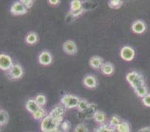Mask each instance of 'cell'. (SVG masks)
I'll return each instance as SVG.
<instances>
[{"instance_id":"obj_4","label":"cell","mask_w":150,"mask_h":132,"mask_svg":"<svg viewBox=\"0 0 150 132\" xmlns=\"http://www.w3.org/2000/svg\"><path fill=\"white\" fill-rule=\"evenodd\" d=\"M7 77L12 81L21 79L24 76V69L19 64H14L8 71L5 73Z\"/></svg>"},{"instance_id":"obj_6","label":"cell","mask_w":150,"mask_h":132,"mask_svg":"<svg viewBox=\"0 0 150 132\" xmlns=\"http://www.w3.org/2000/svg\"><path fill=\"white\" fill-rule=\"evenodd\" d=\"M120 58L123 61L130 62L133 61L135 57V51L133 47L130 46H124L121 48L120 52Z\"/></svg>"},{"instance_id":"obj_32","label":"cell","mask_w":150,"mask_h":132,"mask_svg":"<svg viewBox=\"0 0 150 132\" xmlns=\"http://www.w3.org/2000/svg\"><path fill=\"white\" fill-rule=\"evenodd\" d=\"M142 103L145 107H150V92H149L148 94L146 95L144 98L141 99Z\"/></svg>"},{"instance_id":"obj_24","label":"cell","mask_w":150,"mask_h":132,"mask_svg":"<svg viewBox=\"0 0 150 132\" xmlns=\"http://www.w3.org/2000/svg\"><path fill=\"white\" fill-rule=\"evenodd\" d=\"M83 7V3L79 0H73L71 1L69 3V11H76L80 10Z\"/></svg>"},{"instance_id":"obj_11","label":"cell","mask_w":150,"mask_h":132,"mask_svg":"<svg viewBox=\"0 0 150 132\" xmlns=\"http://www.w3.org/2000/svg\"><path fill=\"white\" fill-rule=\"evenodd\" d=\"M131 28L134 33L137 34V35H142L146 31L147 26L144 21L141 20H137L132 23Z\"/></svg>"},{"instance_id":"obj_16","label":"cell","mask_w":150,"mask_h":132,"mask_svg":"<svg viewBox=\"0 0 150 132\" xmlns=\"http://www.w3.org/2000/svg\"><path fill=\"white\" fill-rule=\"evenodd\" d=\"M25 42L28 45H31V46L37 44L38 42V34L35 32H28L25 37Z\"/></svg>"},{"instance_id":"obj_30","label":"cell","mask_w":150,"mask_h":132,"mask_svg":"<svg viewBox=\"0 0 150 132\" xmlns=\"http://www.w3.org/2000/svg\"><path fill=\"white\" fill-rule=\"evenodd\" d=\"M62 132H69L71 128V124L68 120L63 121L60 126Z\"/></svg>"},{"instance_id":"obj_23","label":"cell","mask_w":150,"mask_h":132,"mask_svg":"<svg viewBox=\"0 0 150 132\" xmlns=\"http://www.w3.org/2000/svg\"><path fill=\"white\" fill-rule=\"evenodd\" d=\"M96 105L93 103H91L89 108L86 111H84V119H90V118H93L94 114L96 113Z\"/></svg>"},{"instance_id":"obj_28","label":"cell","mask_w":150,"mask_h":132,"mask_svg":"<svg viewBox=\"0 0 150 132\" xmlns=\"http://www.w3.org/2000/svg\"><path fill=\"white\" fill-rule=\"evenodd\" d=\"M73 132H89V128L85 123L81 122L75 127Z\"/></svg>"},{"instance_id":"obj_13","label":"cell","mask_w":150,"mask_h":132,"mask_svg":"<svg viewBox=\"0 0 150 132\" xmlns=\"http://www.w3.org/2000/svg\"><path fill=\"white\" fill-rule=\"evenodd\" d=\"M65 111H66L65 107L60 104L56 106H54L48 114L54 118L63 117L65 114Z\"/></svg>"},{"instance_id":"obj_18","label":"cell","mask_w":150,"mask_h":132,"mask_svg":"<svg viewBox=\"0 0 150 132\" xmlns=\"http://www.w3.org/2000/svg\"><path fill=\"white\" fill-rule=\"evenodd\" d=\"M47 115H48L47 111H46V110L45 109L44 107H40L36 112L31 114L33 119H35V120H42Z\"/></svg>"},{"instance_id":"obj_14","label":"cell","mask_w":150,"mask_h":132,"mask_svg":"<svg viewBox=\"0 0 150 132\" xmlns=\"http://www.w3.org/2000/svg\"><path fill=\"white\" fill-rule=\"evenodd\" d=\"M25 107L28 113L32 114L35 112H36L40 107L38 105V104L37 103V102L35 101V99H28V100L25 102Z\"/></svg>"},{"instance_id":"obj_15","label":"cell","mask_w":150,"mask_h":132,"mask_svg":"<svg viewBox=\"0 0 150 132\" xmlns=\"http://www.w3.org/2000/svg\"><path fill=\"white\" fill-rule=\"evenodd\" d=\"M100 70L104 76H112L114 73V65L110 62H105Z\"/></svg>"},{"instance_id":"obj_17","label":"cell","mask_w":150,"mask_h":132,"mask_svg":"<svg viewBox=\"0 0 150 132\" xmlns=\"http://www.w3.org/2000/svg\"><path fill=\"white\" fill-rule=\"evenodd\" d=\"M94 121L98 123L99 125H102V124H105L106 122V119H107V116H106V114L104 112H102L101 111H96V113L94 114L93 118Z\"/></svg>"},{"instance_id":"obj_25","label":"cell","mask_w":150,"mask_h":132,"mask_svg":"<svg viewBox=\"0 0 150 132\" xmlns=\"http://www.w3.org/2000/svg\"><path fill=\"white\" fill-rule=\"evenodd\" d=\"M9 120V114L5 110L0 109V126H5Z\"/></svg>"},{"instance_id":"obj_31","label":"cell","mask_w":150,"mask_h":132,"mask_svg":"<svg viewBox=\"0 0 150 132\" xmlns=\"http://www.w3.org/2000/svg\"><path fill=\"white\" fill-rule=\"evenodd\" d=\"M85 10H84V8H82L80 10L76 11H69V14L71 15V17H73V18H76V17H80L81 15H82L84 13Z\"/></svg>"},{"instance_id":"obj_20","label":"cell","mask_w":150,"mask_h":132,"mask_svg":"<svg viewBox=\"0 0 150 132\" xmlns=\"http://www.w3.org/2000/svg\"><path fill=\"white\" fill-rule=\"evenodd\" d=\"M116 130L117 132H131L132 128H131L129 122H128L127 121L122 120L116 128Z\"/></svg>"},{"instance_id":"obj_1","label":"cell","mask_w":150,"mask_h":132,"mask_svg":"<svg viewBox=\"0 0 150 132\" xmlns=\"http://www.w3.org/2000/svg\"><path fill=\"white\" fill-rule=\"evenodd\" d=\"M62 122L63 117L54 118L48 114L40 122V130L42 132L48 131H57L58 130Z\"/></svg>"},{"instance_id":"obj_36","label":"cell","mask_w":150,"mask_h":132,"mask_svg":"<svg viewBox=\"0 0 150 132\" xmlns=\"http://www.w3.org/2000/svg\"><path fill=\"white\" fill-rule=\"evenodd\" d=\"M43 132H62V131H60L59 129L57 131H43Z\"/></svg>"},{"instance_id":"obj_3","label":"cell","mask_w":150,"mask_h":132,"mask_svg":"<svg viewBox=\"0 0 150 132\" xmlns=\"http://www.w3.org/2000/svg\"><path fill=\"white\" fill-rule=\"evenodd\" d=\"M80 99L79 96L73 94H64L60 99V104L65 107V109L70 110L77 108Z\"/></svg>"},{"instance_id":"obj_26","label":"cell","mask_w":150,"mask_h":132,"mask_svg":"<svg viewBox=\"0 0 150 132\" xmlns=\"http://www.w3.org/2000/svg\"><path fill=\"white\" fill-rule=\"evenodd\" d=\"M121 121H122V119H120V117L119 116L114 115L110 117V119H109V122L108 124L109 126L111 128L116 129V128H117V126L120 123Z\"/></svg>"},{"instance_id":"obj_22","label":"cell","mask_w":150,"mask_h":132,"mask_svg":"<svg viewBox=\"0 0 150 132\" xmlns=\"http://www.w3.org/2000/svg\"><path fill=\"white\" fill-rule=\"evenodd\" d=\"M90 105H91V103L87 99H80L79 102V104H78L77 110L79 111V112L84 113V111H86L89 108Z\"/></svg>"},{"instance_id":"obj_9","label":"cell","mask_w":150,"mask_h":132,"mask_svg":"<svg viewBox=\"0 0 150 132\" xmlns=\"http://www.w3.org/2000/svg\"><path fill=\"white\" fill-rule=\"evenodd\" d=\"M82 84L87 89L94 90L98 86V80L94 75L88 74L83 78Z\"/></svg>"},{"instance_id":"obj_37","label":"cell","mask_w":150,"mask_h":132,"mask_svg":"<svg viewBox=\"0 0 150 132\" xmlns=\"http://www.w3.org/2000/svg\"><path fill=\"white\" fill-rule=\"evenodd\" d=\"M1 127H2V126H0V129H1Z\"/></svg>"},{"instance_id":"obj_8","label":"cell","mask_w":150,"mask_h":132,"mask_svg":"<svg viewBox=\"0 0 150 132\" xmlns=\"http://www.w3.org/2000/svg\"><path fill=\"white\" fill-rule=\"evenodd\" d=\"M10 12L13 16H21L27 13L28 9L22 4L20 1L13 2L10 8Z\"/></svg>"},{"instance_id":"obj_27","label":"cell","mask_w":150,"mask_h":132,"mask_svg":"<svg viewBox=\"0 0 150 132\" xmlns=\"http://www.w3.org/2000/svg\"><path fill=\"white\" fill-rule=\"evenodd\" d=\"M35 99L40 107H43V106L46 105V102H47L46 96L43 95V93H39V94L37 95L35 97Z\"/></svg>"},{"instance_id":"obj_7","label":"cell","mask_w":150,"mask_h":132,"mask_svg":"<svg viewBox=\"0 0 150 132\" xmlns=\"http://www.w3.org/2000/svg\"><path fill=\"white\" fill-rule=\"evenodd\" d=\"M38 63L44 66L51 65L53 62V57L52 53L48 50H43L39 53L38 56Z\"/></svg>"},{"instance_id":"obj_34","label":"cell","mask_w":150,"mask_h":132,"mask_svg":"<svg viewBox=\"0 0 150 132\" xmlns=\"http://www.w3.org/2000/svg\"><path fill=\"white\" fill-rule=\"evenodd\" d=\"M61 3V1L60 0H49L48 4L51 6H56L58 5Z\"/></svg>"},{"instance_id":"obj_10","label":"cell","mask_w":150,"mask_h":132,"mask_svg":"<svg viewBox=\"0 0 150 132\" xmlns=\"http://www.w3.org/2000/svg\"><path fill=\"white\" fill-rule=\"evenodd\" d=\"M63 51L66 53L67 55H75L78 52V47L76 42L72 40H66L62 45Z\"/></svg>"},{"instance_id":"obj_29","label":"cell","mask_w":150,"mask_h":132,"mask_svg":"<svg viewBox=\"0 0 150 132\" xmlns=\"http://www.w3.org/2000/svg\"><path fill=\"white\" fill-rule=\"evenodd\" d=\"M108 6L112 9L120 8L123 4V2L121 0H110L108 2Z\"/></svg>"},{"instance_id":"obj_12","label":"cell","mask_w":150,"mask_h":132,"mask_svg":"<svg viewBox=\"0 0 150 132\" xmlns=\"http://www.w3.org/2000/svg\"><path fill=\"white\" fill-rule=\"evenodd\" d=\"M104 63L103 58L98 55H94V56L91 57L89 60L90 66L94 69H101Z\"/></svg>"},{"instance_id":"obj_19","label":"cell","mask_w":150,"mask_h":132,"mask_svg":"<svg viewBox=\"0 0 150 132\" xmlns=\"http://www.w3.org/2000/svg\"><path fill=\"white\" fill-rule=\"evenodd\" d=\"M134 93H135L137 97L142 99V98H144L146 95H147L149 93L148 87L146 86V84L143 85V86L138 87V88L134 89Z\"/></svg>"},{"instance_id":"obj_5","label":"cell","mask_w":150,"mask_h":132,"mask_svg":"<svg viewBox=\"0 0 150 132\" xmlns=\"http://www.w3.org/2000/svg\"><path fill=\"white\" fill-rule=\"evenodd\" d=\"M14 64L13 59L6 53H0V70L8 72Z\"/></svg>"},{"instance_id":"obj_33","label":"cell","mask_w":150,"mask_h":132,"mask_svg":"<svg viewBox=\"0 0 150 132\" xmlns=\"http://www.w3.org/2000/svg\"><path fill=\"white\" fill-rule=\"evenodd\" d=\"M20 2L28 10L33 6L34 4V1H32V0H20Z\"/></svg>"},{"instance_id":"obj_21","label":"cell","mask_w":150,"mask_h":132,"mask_svg":"<svg viewBox=\"0 0 150 132\" xmlns=\"http://www.w3.org/2000/svg\"><path fill=\"white\" fill-rule=\"evenodd\" d=\"M93 132H117L115 128L110 127L108 124H102L99 125L97 127L94 128Z\"/></svg>"},{"instance_id":"obj_2","label":"cell","mask_w":150,"mask_h":132,"mask_svg":"<svg viewBox=\"0 0 150 132\" xmlns=\"http://www.w3.org/2000/svg\"><path fill=\"white\" fill-rule=\"evenodd\" d=\"M125 79L133 89L146 84L145 78L143 74L135 70L128 73L125 76Z\"/></svg>"},{"instance_id":"obj_35","label":"cell","mask_w":150,"mask_h":132,"mask_svg":"<svg viewBox=\"0 0 150 132\" xmlns=\"http://www.w3.org/2000/svg\"><path fill=\"white\" fill-rule=\"evenodd\" d=\"M138 132H150V127L149 126H146V127L142 128L138 131Z\"/></svg>"}]
</instances>
